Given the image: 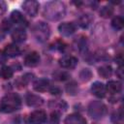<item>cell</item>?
I'll return each mask as SVG.
<instances>
[{"label": "cell", "mask_w": 124, "mask_h": 124, "mask_svg": "<svg viewBox=\"0 0 124 124\" xmlns=\"http://www.w3.org/2000/svg\"><path fill=\"white\" fill-rule=\"evenodd\" d=\"M66 14V6L61 1H50L46 4L43 15L46 19L49 20H59Z\"/></svg>", "instance_id": "6da1fadb"}, {"label": "cell", "mask_w": 124, "mask_h": 124, "mask_svg": "<svg viewBox=\"0 0 124 124\" xmlns=\"http://www.w3.org/2000/svg\"><path fill=\"white\" fill-rule=\"evenodd\" d=\"M21 106V99L16 93H9L5 95L0 101V111L4 113H11L17 110Z\"/></svg>", "instance_id": "7a4b0ae2"}, {"label": "cell", "mask_w": 124, "mask_h": 124, "mask_svg": "<svg viewBox=\"0 0 124 124\" xmlns=\"http://www.w3.org/2000/svg\"><path fill=\"white\" fill-rule=\"evenodd\" d=\"M33 34L37 39V41L44 43L47 41L49 38V35H50L49 26L43 21H39L35 23V25L33 26Z\"/></svg>", "instance_id": "3957f363"}, {"label": "cell", "mask_w": 124, "mask_h": 124, "mask_svg": "<svg viewBox=\"0 0 124 124\" xmlns=\"http://www.w3.org/2000/svg\"><path fill=\"white\" fill-rule=\"evenodd\" d=\"M106 111L107 108L101 101H93L88 106V114L94 119H101Z\"/></svg>", "instance_id": "277c9868"}, {"label": "cell", "mask_w": 124, "mask_h": 124, "mask_svg": "<svg viewBox=\"0 0 124 124\" xmlns=\"http://www.w3.org/2000/svg\"><path fill=\"white\" fill-rule=\"evenodd\" d=\"M39 7H40L39 3L35 0H27V1H24L22 4V8L24 12L30 16H35L38 14Z\"/></svg>", "instance_id": "5b68a950"}, {"label": "cell", "mask_w": 124, "mask_h": 124, "mask_svg": "<svg viewBox=\"0 0 124 124\" xmlns=\"http://www.w3.org/2000/svg\"><path fill=\"white\" fill-rule=\"evenodd\" d=\"M46 121V113L42 109H37L29 115V122L31 124H44Z\"/></svg>", "instance_id": "8992f818"}, {"label": "cell", "mask_w": 124, "mask_h": 124, "mask_svg": "<svg viewBox=\"0 0 124 124\" xmlns=\"http://www.w3.org/2000/svg\"><path fill=\"white\" fill-rule=\"evenodd\" d=\"M78 59L72 55H65L59 59V65L64 69H73L77 66Z\"/></svg>", "instance_id": "52a82bcc"}, {"label": "cell", "mask_w": 124, "mask_h": 124, "mask_svg": "<svg viewBox=\"0 0 124 124\" xmlns=\"http://www.w3.org/2000/svg\"><path fill=\"white\" fill-rule=\"evenodd\" d=\"M58 31L62 36L68 37L71 36L72 34L75 33L76 31V25L73 22H63L59 24L58 26Z\"/></svg>", "instance_id": "ba28073f"}, {"label": "cell", "mask_w": 124, "mask_h": 124, "mask_svg": "<svg viewBox=\"0 0 124 124\" xmlns=\"http://www.w3.org/2000/svg\"><path fill=\"white\" fill-rule=\"evenodd\" d=\"M41 57L40 54L36 51H32L30 53H28L25 58H24V64L27 67H35L40 63Z\"/></svg>", "instance_id": "9c48e42d"}, {"label": "cell", "mask_w": 124, "mask_h": 124, "mask_svg": "<svg viewBox=\"0 0 124 124\" xmlns=\"http://www.w3.org/2000/svg\"><path fill=\"white\" fill-rule=\"evenodd\" d=\"M25 101L29 107H33V108H38V107L42 106L44 103V100L42 97H40L39 95H36V94H31V93L26 95Z\"/></svg>", "instance_id": "30bf717a"}, {"label": "cell", "mask_w": 124, "mask_h": 124, "mask_svg": "<svg viewBox=\"0 0 124 124\" xmlns=\"http://www.w3.org/2000/svg\"><path fill=\"white\" fill-rule=\"evenodd\" d=\"M50 86H51L50 82L46 78H39V79L35 80L33 83V88L37 92H45V91L48 90Z\"/></svg>", "instance_id": "8fae6325"}, {"label": "cell", "mask_w": 124, "mask_h": 124, "mask_svg": "<svg viewBox=\"0 0 124 124\" xmlns=\"http://www.w3.org/2000/svg\"><path fill=\"white\" fill-rule=\"evenodd\" d=\"M91 92L94 96H96L97 98H104L106 95V86L100 82V81H96L92 84L91 86Z\"/></svg>", "instance_id": "7c38bea8"}, {"label": "cell", "mask_w": 124, "mask_h": 124, "mask_svg": "<svg viewBox=\"0 0 124 124\" xmlns=\"http://www.w3.org/2000/svg\"><path fill=\"white\" fill-rule=\"evenodd\" d=\"M105 86H106V91H108L111 95L120 93V91L122 89V84L118 80H109L107 83V85H105Z\"/></svg>", "instance_id": "4fadbf2b"}, {"label": "cell", "mask_w": 124, "mask_h": 124, "mask_svg": "<svg viewBox=\"0 0 124 124\" xmlns=\"http://www.w3.org/2000/svg\"><path fill=\"white\" fill-rule=\"evenodd\" d=\"M11 21L16 25H20V26H26L27 25V21L25 19V17L23 16V15L19 12V11H13L11 14Z\"/></svg>", "instance_id": "5bb4252c"}, {"label": "cell", "mask_w": 124, "mask_h": 124, "mask_svg": "<svg viewBox=\"0 0 124 124\" xmlns=\"http://www.w3.org/2000/svg\"><path fill=\"white\" fill-rule=\"evenodd\" d=\"M27 38L26 32L23 28H16L12 32V39L16 43H23Z\"/></svg>", "instance_id": "9a60e30c"}, {"label": "cell", "mask_w": 124, "mask_h": 124, "mask_svg": "<svg viewBox=\"0 0 124 124\" xmlns=\"http://www.w3.org/2000/svg\"><path fill=\"white\" fill-rule=\"evenodd\" d=\"M65 124H86V120L78 113H73L65 118Z\"/></svg>", "instance_id": "2e32d148"}, {"label": "cell", "mask_w": 124, "mask_h": 124, "mask_svg": "<svg viewBox=\"0 0 124 124\" xmlns=\"http://www.w3.org/2000/svg\"><path fill=\"white\" fill-rule=\"evenodd\" d=\"M3 52L5 53V55L7 57H16L20 54V49L17 46L14 45V44H10V45L6 46Z\"/></svg>", "instance_id": "e0dca14e"}, {"label": "cell", "mask_w": 124, "mask_h": 124, "mask_svg": "<svg viewBox=\"0 0 124 124\" xmlns=\"http://www.w3.org/2000/svg\"><path fill=\"white\" fill-rule=\"evenodd\" d=\"M91 21H92L91 16L86 14V15H82V16H80L78 17V24L80 27H82V28H86V27L89 26V24L91 23Z\"/></svg>", "instance_id": "ac0fdd59"}, {"label": "cell", "mask_w": 124, "mask_h": 124, "mask_svg": "<svg viewBox=\"0 0 124 124\" xmlns=\"http://www.w3.org/2000/svg\"><path fill=\"white\" fill-rule=\"evenodd\" d=\"M98 74L104 78H109L111 75H112V69L110 66L108 65H104V66H101L99 69H98Z\"/></svg>", "instance_id": "d6986e66"}, {"label": "cell", "mask_w": 124, "mask_h": 124, "mask_svg": "<svg viewBox=\"0 0 124 124\" xmlns=\"http://www.w3.org/2000/svg\"><path fill=\"white\" fill-rule=\"evenodd\" d=\"M111 26L115 30H121L124 27V19H123V17H121L119 16H114L112 18V20H111Z\"/></svg>", "instance_id": "ffe728a7"}, {"label": "cell", "mask_w": 124, "mask_h": 124, "mask_svg": "<svg viewBox=\"0 0 124 124\" xmlns=\"http://www.w3.org/2000/svg\"><path fill=\"white\" fill-rule=\"evenodd\" d=\"M0 75L1 77L4 78V79H9L13 77L14 75V72H13V69L9 66H3L1 71H0Z\"/></svg>", "instance_id": "44dd1931"}, {"label": "cell", "mask_w": 124, "mask_h": 124, "mask_svg": "<svg viewBox=\"0 0 124 124\" xmlns=\"http://www.w3.org/2000/svg\"><path fill=\"white\" fill-rule=\"evenodd\" d=\"M113 14V8L110 6H104L100 11V16L104 18H108Z\"/></svg>", "instance_id": "7402d4cb"}, {"label": "cell", "mask_w": 124, "mask_h": 124, "mask_svg": "<svg viewBox=\"0 0 124 124\" xmlns=\"http://www.w3.org/2000/svg\"><path fill=\"white\" fill-rule=\"evenodd\" d=\"M78 85H77V83L75 82V81H71L70 83H68L67 84V86H66V90H67V92L69 93V94H71V95H75L77 92H78Z\"/></svg>", "instance_id": "603a6c76"}, {"label": "cell", "mask_w": 124, "mask_h": 124, "mask_svg": "<svg viewBox=\"0 0 124 124\" xmlns=\"http://www.w3.org/2000/svg\"><path fill=\"white\" fill-rule=\"evenodd\" d=\"M54 78L57 79V80H61V81H64L66 79H68L70 78V75L67 73V72H64V71H59V72H56L54 74Z\"/></svg>", "instance_id": "cb8c5ba5"}, {"label": "cell", "mask_w": 124, "mask_h": 124, "mask_svg": "<svg viewBox=\"0 0 124 124\" xmlns=\"http://www.w3.org/2000/svg\"><path fill=\"white\" fill-rule=\"evenodd\" d=\"M91 76H92V74H91V72H90L88 69H83V70L80 72V74H79V78H80V79H81L82 81H87V80H89L90 78H91Z\"/></svg>", "instance_id": "d4e9b609"}, {"label": "cell", "mask_w": 124, "mask_h": 124, "mask_svg": "<svg viewBox=\"0 0 124 124\" xmlns=\"http://www.w3.org/2000/svg\"><path fill=\"white\" fill-rule=\"evenodd\" d=\"M59 120H60V116H59L58 111L54 110L53 112H51L50 118H49L50 124H58V123H59Z\"/></svg>", "instance_id": "484cf974"}, {"label": "cell", "mask_w": 124, "mask_h": 124, "mask_svg": "<svg viewBox=\"0 0 124 124\" xmlns=\"http://www.w3.org/2000/svg\"><path fill=\"white\" fill-rule=\"evenodd\" d=\"M11 21L10 20H8V19H4L3 21H2V23H1V30L3 31V32H7L10 28H11Z\"/></svg>", "instance_id": "4316f807"}, {"label": "cell", "mask_w": 124, "mask_h": 124, "mask_svg": "<svg viewBox=\"0 0 124 124\" xmlns=\"http://www.w3.org/2000/svg\"><path fill=\"white\" fill-rule=\"evenodd\" d=\"M48 90H49V92H50L52 95H55V96H58V95H60V94L62 93L61 89H60L59 87H57V86H50Z\"/></svg>", "instance_id": "83f0119b"}, {"label": "cell", "mask_w": 124, "mask_h": 124, "mask_svg": "<svg viewBox=\"0 0 124 124\" xmlns=\"http://www.w3.org/2000/svg\"><path fill=\"white\" fill-rule=\"evenodd\" d=\"M6 8H7L6 3L3 0H0V16H2L6 12Z\"/></svg>", "instance_id": "f1b7e54d"}, {"label": "cell", "mask_w": 124, "mask_h": 124, "mask_svg": "<svg viewBox=\"0 0 124 124\" xmlns=\"http://www.w3.org/2000/svg\"><path fill=\"white\" fill-rule=\"evenodd\" d=\"M123 67L122 66H119V68H118V70H117V76H118V78H123V75H122V72H123Z\"/></svg>", "instance_id": "f546056e"}, {"label": "cell", "mask_w": 124, "mask_h": 124, "mask_svg": "<svg viewBox=\"0 0 124 124\" xmlns=\"http://www.w3.org/2000/svg\"><path fill=\"white\" fill-rule=\"evenodd\" d=\"M6 55H5V53L4 52H2V51H0V63H4L5 62V60H6Z\"/></svg>", "instance_id": "4dcf8cb0"}]
</instances>
